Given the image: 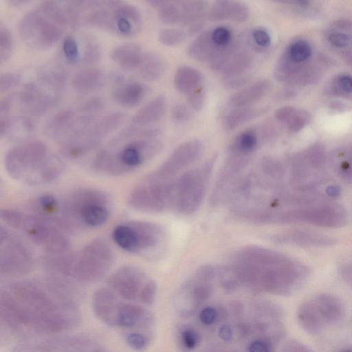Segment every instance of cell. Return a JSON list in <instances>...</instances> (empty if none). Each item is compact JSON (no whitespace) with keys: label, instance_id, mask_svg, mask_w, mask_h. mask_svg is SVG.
Returning a JSON list of instances; mask_svg holds the SVG:
<instances>
[{"label":"cell","instance_id":"1","mask_svg":"<svg viewBox=\"0 0 352 352\" xmlns=\"http://www.w3.org/2000/svg\"><path fill=\"white\" fill-rule=\"evenodd\" d=\"M58 278L46 283L15 281L0 292V315L20 333L53 334L74 327L80 316Z\"/></svg>","mask_w":352,"mask_h":352},{"label":"cell","instance_id":"2","mask_svg":"<svg viewBox=\"0 0 352 352\" xmlns=\"http://www.w3.org/2000/svg\"><path fill=\"white\" fill-rule=\"evenodd\" d=\"M235 288L290 296L307 283V266L273 250L250 245L240 248L225 267Z\"/></svg>","mask_w":352,"mask_h":352},{"label":"cell","instance_id":"3","mask_svg":"<svg viewBox=\"0 0 352 352\" xmlns=\"http://www.w3.org/2000/svg\"><path fill=\"white\" fill-rule=\"evenodd\" d=\"M3 164L10 178L30 186L54 182L65 168L63 161L38 140L23 141L10 148Z\"/></svg>","mask_w":352,"mask_h":352},{"label":"cell","instance_id":"4","mask_svg":"<svg viewBox=\"0 0 352 352\" xmlns=\"http://www.w3.org/2000/svg\"><path fill=\"white\" fill-rule=\"evenodd\" d=\"M162 149L163 143L157 138H132L119 133L98 151L91 167L100 174L124 176L140 168Z\"/></svg>","mask_w":352,"mask_h":352},{"label":"cell","instance_id":"5","mask_svg":"<svg viewBox=\"0 0 352 352\" xmlns=\"http://www.w3.org/2000/svg\"><path fill=\"white\" fill-rule=\"evenodd\" d=\"M81 25L96 28L122 37H131L140 30L142 15L134 5L118 0H78Z\"/></svg>","mask_w":352,"mask_h":352},{"label":"cell","instance_id":"6","mask_svg":"<svg viewBox=\"0 0 352 352\" xmlns=\"http://www.w3.org/2000/svg\"><path fill=\"white\" fill-rule=\"evenodd\" d=\"M111 199L104 191L82 188L71 192L62 201L61 221L68 233L77 228H97L110 217Z\"/></svg>","mask_w":352,"mask_h":352},{"label":"cell","instance_id":"7","mask_svg":"<svg viewBox=\"0 0 352 352\" xmlns=\"http://www.w3.org/2000/svg\"><path fill=\"white\" fill-rule=\"evenodd\" d=\"M0 219L6 226L23 232L32 243L41 248L45 254L71 251L68 233L52 221L11 208L1 209Z\"/></svg>","mask_w":352,"mask_h":352},{"label":"cell","instance_id":"8","mask_svg":"<svg viewBox=\"0 0 352 352\" xmlns=\"http://www.w3.org/2000/svg\"><path fill=\"white\" fill-rule=\"evenodd\" d=\"M214 160L212 157L192 166L175 179L170 210L188 216L199 210L206 195Z\"/></svg>","mask_w":352,"mask_h":352},{"label":"cell","instance_id":"9","mask_svg":"<svg viewBox=\"0 0 352 352\" xmlns=\"http://www.w3.org/2000/svg\"><path fill=\"white\" fill-rule=\"evenodd\" d=\"M111 237L122 250L148 258L155 256L161 249L165 232L157 223L135 220L117 225L112 230Z\"/></svg>","mask_w":352,"mask_h":352},{"label":"cell","instance_id":"10","mask_svg":"<svg viewBox=\"0 0 352 352\" xmlns=\"http://www.w3.org/2000/svg\"><path fill=\"white\" fill-rule=\"evenodd\" d=\"M345 314V306L338 297L320 294L299 306L297 320L305 331L311 335H319L327 327L340 324Z\"/></svg>","mask_w":352,"mask_h":352},{"label":"cell","instance_id":"11","mask_svg":"<svg viewBox=\"0 0 352 352\" xmlns=\"http://www.w3.org/2000/svg\"><path fill=\"white\" fill-rule=\"evenodd\" d=\"M114 253L102 239H94L78 252H74L69 278L81 283H92L102 278L114 262Z\"/></svg>","mask_w":352,"mask_h":352},{"label":"cell","instance_id":"12","mask_svg":"<svg viewBox=\"0 0 352 352\" xmlns=\"http://www.w3.org/2000/svg\"><path fill=\"white\" fill-rule=\"evenodd\" d=\"M346 221V210L336 204L272 210L264 217V223H307L326 228H340Z\"/></svg>","mask_w":352,"mask_h":352},{"label":"cell","instance_id":"13","mask_svg":"<svg viewBox=\"0 0 352 352\" xmlns=\"http://www.w3.org/2000/svg\"><path fill=\"white\" fill-rule=\"evenodd\" d=\"M109 288L128 301H139L150 305L155 298V282L140 267L124 265L113 272L108 278Z\"/></svg>","mask_w":352,"mask_h":352},{"label":"cell","instance_id":"14","mask_svg":"<svg viewBox=\"0 0 352 352\" xmlns=\"http://www.w3.org/2000/svg\"><path fill=\"white\" fill-rule=\"evenodd\" d=\"M17 28L23 41L31 49L36 50L52 47L65 31L36 7L21 16Z\"/></svg>","mask_w":352,"mask_h":352},{"label":"cell","instance_id":"15","mask_svg":"<svg viewBox=\"0 0 352 352\" xmlns=\"http://www.w3.org/2000/svg\"><path fill=\"white\" fill-rule=\"evenodd\" d=\"M34 260L28 246L5 226L0 227V273L19 276L30 273Z\"/></svg>","mask_w":352,"mask_h":352},{"label":"cell","instance_id":"16","mask_svg":"<svg viewBox=\"0 0 352 352\" xmlns=\"http://www.w3.org/2000/svg\"><path fill=\"white\" fill-rule=\"evenodd\" d=\"M204 144L198 138L187 140L178 145L166 160L149 174L164 179H174L192 167L199 159Z\"/></svg>","mask_w":352,"mask_h":352},{"label":"cell","instance_id":"17","mask_svg":"<svg viewBox=\"0 0 352 352\" xmlns=\"http://www.w3.org/2000/svg\"><path fill=\"white\" fill-rule=\"evenodd\" d=\"M60 94L44 86L36 80L26 82L15 96L20 110L31 116H42L56 107Z\"/></svg>","mask_w":352,"mask_h":352},{"label":"cell","instance_id":"18","mask_svg":"<svg viewBox=\"0 0 352 352\" xmlns=\"http://www.w3.org/2000/svg\"><path fill=\"white\" fill-rule=\"evenodd\" d=\"M97 349L89 338L72 336L28 340L17 345L13 352H95Z\"/></svg>","mask_w":352,"mask_h":352},{"label":"cell","instance_id":"19","mask_svg":"<svg viewBox=\"0 0 352 352\" xmlns=\"http://www.w3.org/2000/svg\"><path fill=\"white\" fill-rule=\"evenodd\" d=\"M113 86L111 96L119 105L133 108L138 106L148 94V87L144 83L125 79L120 74L113 75Z\"/></svg>","mask_w":352,"mask_h":352},{"label":"cell","instance_id":"20","mask_svg":"<svg viewBox=\"0 0 352 352\" xmlns=\"http://www.w3.org/2000/svg\"><path fill=\"white\" fill-rule=\"evenodd\" d=\"M153 321L152 314L143 306L120 301L113 327L128 330L144 329L150 327Z\"/></svg>","mask_w":352,"mask_h":352},{"label":"cell","instance_id":"21","mask_svg":"<svg viewBox=\"0 0 352 352\" xmlns=\"http://www.w3.org/2000/svg\"><path fill=\"white\" fill-rule=\"evenodd\" d=\"M271 130L263 126L262 129L248 128L237 134L228 147V155L251 157L252 153L261 144V139L270 137Z\"/></svg>","mask_w":352,"mask_h":352},{"label":"cell","instance_id":"22","mask_svg":"<svg viewBox=\"0 0 352 352\" xmlns=\"http://www.w3.org/2000/svg\"><path fill=\"white\" fill-rule=\"evenodd\" d=\"M273 241L279 244H289L302 247H329L337 240L326 234L312 231L294 230L275 235Z\"/></svg>","mask_w":352,"mask_h":352},{"label":"cell","instance_id":"23","mask_svg":"<svg viewBox=\"0 0 352 352\" xmlns=\"http://www.w3.org/2000/svg\"><path fill=\"white\" fill-rule=\"evenodd\" d=\"M250 14V8L245 3L235 0H222L214 1L209 7L207 17L212 21L242 23L248 19Z\"/></svg>","mask_w":352,"mask_h":352},{"label":"cell","instance_id":"24","mask_svg":"<svg viewBox=\"0 0 352 352\" xmlns=\"http://www.w3.org/2000/svg\"><path fill=\"white\" fill-rule=\"evenodd\" d=\"M167 109V98L159 94L142 106L130 120L129 125L137 127H155L164 116Z\"/></svg>","mask_w":352,"mask_h":352},{"label":"cell","instance_id":"25","mask_svg":"<svg viewBox=\"0 0 352 352\" xmlns=\"http://www.w3.org/2000/svg\"><path fill=\"white\" fill-rule=\"evenodd\" d=\"M272 86L267 79L256 80L230 96L228 105L231 109L252 107L270 91Z\"/></svg>","mask_w":352,"mask_h":352},{"label":"cell","instance_id":"26","mask_svg":"<svg viewBox=\"0 0 352 352\" xmlns=\"http://www.w3.org/2000/svg\"><path fill=\"white\" fill-rule=\"evenodd\" d=\"M76 113L72 109H63L51 116L43 125V133L58 144L62 142L72 131Z\"/></svg>","mask_w":352,"mask_h":352},{"label":"cell","instance_id":"27","mask_svg":"<svg viewBox=\"0 0 352 352\" xmlns=\"http://www.w3.org/2000/svg\"><path fill=\"white\" fill-rule=\"evenodd\" d=\"M35 130L33 120L28 116H5L0 117V137L11 141L25 140Z\"/></svg>","mask_w":352,"mask_h":352},{"label":"cell","instance_id":"28","mask_svg":"<svg viewBox=\"0 0 352 352\" xmlns=\"http://www.w3.org/2000/svg\"><path fill=\"white\" fill-rule=\"evenodd\" d=\"M110 288L96 290L92 297L93 311L103 323L113 327L116 312L120 300Z\"/></svg>","mask_w":352,"mask_h":352},{"label":"cell","instance_id":"29","mask_svg":"<svg viewBox=\"0 0 352 352\" xmlns=\"http://www.w3.org/2000/svg\"><path fill=\"white\" fill-rule=\"evenodd\" d=\"M173 85L175 89L186 98L205 88L202 73L195 67L189 65L179 67L173 76Z\"/></svg>","mask_w":352,"mask_h":352},{"label":"cell","instance_id":"30","mask_svg":"<svg viewBox=\"0 0 352 352\" xmlns=\"http://www.w3.org/2000/svg\"><path fill=\"white\" fill-rule=\"evenodd\" d=\"M104 72L96 67H87L76 72L71 85L78 93L89 94L101 89L106 82Z\"/></svg>","mask_w":352,"mask_h":352},{"label":"cell","instance_id":"31","mask_svg":"<svg viewBox=\"0 0 352 352\" xmlns=\"http://www.w3.org/2000/svg\"><path fill=\"white\" fill-rule=\"evenodd\" d=\"M144 52L136 43H124L115 46L111 51V60L124 71L138 69Z\"/></svg>","mask_w":352,"mask_h":352},{"label":"cell","instance_id":"32","mask_svg":"<svg viewBox=\"0 0 352 352\" xmlns=\"http://www.w3.org/2000/svg\"><path fill=\"white\" fill-rule=\"evenodd\" d=\"M32 208V213L56 223L64 230L61 223L62 201L56 196L40 195L34 200Z\"/></svg>","mask_w":352,"mask_h":352},{"label":"cell","instance_id":"33","mask_svg":"<svg viewBox=\"0 0 352 352\" xmlns=\"http://www.w3.org/2000/svg\"><path fill=\"white\" fill-rule=\"evenodd\" d=\"M274 116L292 133L300 131L309 122L311 118L307 111L297 109L291 106L279 108L276 111Z\"/></svg>","mask_w":352,"mask_h":352},{"label":"cell","instance_id":"34","mask_svg":"<svg viewBox=\"0 0 352 352\" xmlns=\"http://www.w3.org/2000/svg\"><path fill=\"white\" fill-rule=\"evenodd\" d=\"M166 67V62L160 55L154 52H144L137 71L143 79L155 81L163 76Z\"/></svg>","mask_w":352,"mask_h":352},{"label":"cell","instance_id":"35","mask_svg":"<svg viewBox=\"0 0 352 352\" xmlns=\"http://www.w3.org/2000/svg\"><path fill=\"white\" fill-rule=\"evenodd\" d=\"M181 21L179 25L189 27L192 24L204 20L207 16L208 3L205 1H179Z\"/></svg>","mask_w":352,"mask_h":352},{"label":"cell","instance_id":"36","mask_svg":"<svg viewBox=\"0 0 352 352\" xmlns=\"http://www.w3.org/2000/svg\"><path fill=\"white\" fill-rule=\"evenodd\" d=\"M264 109L247 107L231 109L223 120V126L227 131H232L246 122L260 116Z\"/></svg>","mask_w":352,"mask_h":352},{"label":"cell","instance_id":"37","mask_svg":"<svg viewBox=\"0 0 352 352\" xmlns=\"http://www.w3.org/2000/svg\"><path fill=\"white\" fill-rule=\"evenodd\" d=\"M36 80L50 89L61 94L67 81V74L57 66L44 67L38 72Z\"/></svg>","mask_w":352,"mask_h":352},{"label":"cell","instance_id":"38","mask_svg":"<svg viewBox=\"0 0 352 352\" xmlns=\"http://www.w3.org/2000/svg\"><path fill=\"white\" fill-rule=\"evenodd\" d=\"M147 3L157 10L158 19L162 23L170 25L180 23L179 1L150 0Z\"/></svg>","mask_w":352,"mask_h":352},{"label":"cell","instance_id":"39","mask_svg":"<svg viewBox=\"0 0 352 352\" xmlns=\"http://www.w3.org/2000/svg\"><path fill=\"white\" fill-rule=\"evenodd\" d=\"M81 43V59L80 65L91 67L102 58V48L98 40L89 34L80 38Z\"/></svg>","mask_w":352,"mask_h":352},{"label":"cell","instance_id":"40","mask_svg":"<svg viewBox=\"0 0 352 352\" xmlns=\"http://www.w3.org/2000/svg\"><path fill=\"white\" fill-rule=\"evenodd\" d=\"M61 49L63 57L67 63L80 65L81 59L80 38L73 34H68L63 40Z\"/></svg>","mask_w":352,"mask_h":352},{"label":"cell","instance_id":"41","mask_svg":"<svg viewBox=\"0 0 352 352\" xmlns=\"http://www.w3.org/2000/svg\"><path fill=\"white\" fill-rule=\"evenodd\" d=\"M311 54L310 45L304 40H298L288 46L281 57L291 63L299 64L308 59Z\"/></svg>","mask_w":352,"mask_h":352},{"label":"cell","instance_id":"42","mask_svg":"<svg viewBox=\"0 0 352 352\" xmlns=\"http://www.w3.org/2000/svg\"><path fill=\"white\" fill-rule=\"evenodd\" d=\"M14 47V37L10 29L0 23V62H6L12 54Z\"/></svg>","mask_w":352,"mask_h":352},{"label":"cell","instance_id":"43","mask_svg":"<svg viewBox=\"0 0 352 352\" xmlns=\"http://www.w3.org/2000/svg\"><path fill=\"white\" fill-rule=\"evenodd\" d=\"M186 35V32L181 29L167 28L159 32L157 38L162 45L167 47H174L183 43Z\"/></svg>","mask_w":352,"mask_h":352},{"label":"cell","instance_id":"44","mask_svg":"<svg viewBox=\"0 0 352 352\" xmlns=\"http://www.w3.org/2000/svg\"><path fill=\"white\" fill-rule=\"evenodd\" d=\"M180 345L186 351L195 350L201 343V334L192 327H185L179 331Z\"/></svg>","mask_w":352,"mask_h":352},{"label":"cell","instance_id":"45","mask_svg":"<svg viewBox=\"0 0 352 352\" xmlns=\"http://www.w3.org/2000/svg\"><path fill=\"white\" fill-rule=\"evenodd\" d=\"M278 340L270 335L257 337L250 341L247 352H274V343Z\"/></svg>","mask_w":352,"mask_h":352},{"label":"cell","instance_id":"46","mask_svg":"<svg viewBox=\"0 0 352 352\" xmlns=\"http://www.w3.org/2000/svg\"><path fill=\"white\" fill-rule=\"evenodd\" d=\"M105 107L104 99L100 96H94L83 101L78 107V111L84 115L96 116Z\"/></svg>","mask_w":352,"mask_h":352},{"label":"cell","instance_id":"47","mask_svg":"<svg viewBox=\"0 0 352 352\" xmlns=\"http://www.w3.org/2000/svg\"><path fill=\"white\" fill-rule=\"evenodd\" d=\"M127 344L136 351H144L149 345V338L140 331H131L126 334Z\"/></svg>","mask_w":352,"mask_h":352},{"label":"cell","instance_id":"48","mask_svg":"<svg viewBox=\"0 0 352 352\" xmlns=\"http://www.w3.org/2000/svg\"><path fill=\"white\" fill-rule=\"evenodd\" d=\"M21 80V76L16 72H4L0 76V92L3 94L17 86Z\"/></svg>","mask_w":352,"mask_h":352},{"label":"cell","instance_id":"49","mask_svg":"<svg viewBox=\"0 0 352 352\" xmlns=\"http://www.w3.org/2000/svg\"><path fill=\"white\" fill-rule=\"evenodd\" d=\"M252 38L256 47L265 49L272 43V37L270 33L263 28H256L252 32Z\"/></svg>","mask_w":352,"mask_h":352},{"label":"cell","instance_id":"50","mask_svg":"<svg viewBox=\"0 0 352 352\" xmlns=\"http://www.w3.org/2000/svg\"><path fill=\"white\" fill-rule=\"evenodd\" d=\"M189 107L195 111H200L206 102V90L205 88L197 91L186 98Z\"/></svg>","mask_w":352,"mask_h":352},{"label":"cell","instance_id":"51","mask_svg":"<svg viewBox=\"0 0 352 352\" xmlns=\"http://www.w3.org/2000/svg\"><path fill=\"white\" fill-rule=\"evenodd\" d=\"M219 316V312L217 309L210 306L203 308L199 314V318L201 324L207 326L214 324Z\"/></svg>","mask_w":352,"mask_h":352},{"label":"cell","instance_id":"52","mask_svg":"<svg viewBox=\"0 0 352 352\" xmlns=\"http://www.w3.org/2000/svg\"><path fill=\"white\" fill-rule=\"evenodd\" d=\"M334 88L336 89L338 92L344 94L352 93V76L342 74L338 76L335 80Z\"/></svg>","mask_w":352,"mask_h":352},{"label":"cell","instance_id":"53","mask_svg":"<svg viewBox=\"0 0 352 352\" xmlns=\"http://www.w3.org/2000/svg\"><path fill=\"white\" fill-rule=\"evenodd\" d=\"M191 111L183 104H176L172 109V118L177 122H184L190 119Z\"/></svg>","mask_w":352,"mask_h":352},{"label":"cell","instance_id":"54","mask_svg":"<svg viewBox=\"0 0 352 352\" xmlns=\"http://www.w3.org/2000/svg\"><path fill=\"white\" fill-rule=\"evenodd\" d=\"M327 39L331 45L337 47H346L350 41V38L346 34L339 31L330 32Z\"/></svg>","mask_w":352,"mask_h":352},{"label":"cell","instance_id":"55","mask_svg":"<svg viewBox=\"0 0 352 352\" xmlns=\"http://www.w3.org/2000/svg\"><path fill=\"white\" fill-rule=\"evenodd\" d=\"M281 352H314L311 348L300 341L291 340L283 346Z\"/></svg>","mask_w":352,"mask_h":352},{"label":"cell","instance_id":"56","mask_svg":"<svg viewBox=\"0 0 352 352\" xmlns=\"http://www.w3.org/2000/svg\"><path fill=\"white\" fill-rule=\"evenodd\" d=\"M15 100L14 94L5 96L0 100V117L8 116L13 102Z\"/></svg>","mask_w":352,"mask_h":352},{"label":"cell","instance_id":"57","mask_svg":"<svg viewBox=\"0 0 352 352\" xmlns=\"http://www.w3.org/2000/svg\"><path fill=\"white\" fill-rule=\"evenodd\" d=\"M342 280L349 285L352 287V264H347L342 266L340 271Z\"/></svg>","mask_w":352,"mask_h":352},{"label":"cell","instance_id":"58","mask_svg":"<svg viewBox=\"0 0 352 352\" xmlns=\"http://www.w3.org/2000/svg\"><path fill=\"white\" fill-rule=\"evenodd\" d=\"M219 335L224 341H229L232 338V329L229 325L224 324L220 329Z\"/></svg>","mask_w":352,"mask_h":352},{"label":"cell","instance_id":"59","mask_svg":"<svg viewBox=\"0 0 352 352\" xmlns=\"http://www.w3.org/2000/svg\"><path fill=\"white\" fill-rule=\"evenodd\" d=\"M325 192L331 197H337L341 193V188L339 186L333 184L328 186L325 189Z\"/></svg>","mask_w":352,"mask_h":352},{"label":"cell","instance_id":"60","mask_svg":"<svg viewBox=\"0 0 352 352\" xmlns=\"http://www.w3.org/2000/svg\"><path fill=\"white\" fill-rule=\"evenodd\" d=\"M7 2L12 6L19 7L28 4L31 1L29 0H8Z\"/></svg>","mask_w":352,"mask_h":352},{"label":"cell","instance_id":"61","mask_svg":"<svg viewBox=\"0 0 352 352\" xmlns=\"http://www.w3.org/2000/svg\"><path fill=\"white\" fill-rule=\"evenodd\" d=\"M339 352H352V349H342Z\"/></svg>","mask_w":352,"mask_h":352},{"label":"cell","instance_id":"62","mask_svg":"<svg viewBox=\"0 0 352 352\" xmlns=\"http://www.w3.org/2000/svg\"><path fill=\"white\" fill-rule=\"evenodd\" d=\"M95 352H111V351H102V350H98V349H97Z\"/></svg>","mask_w":352,"mask_h":352}]
</instances>
